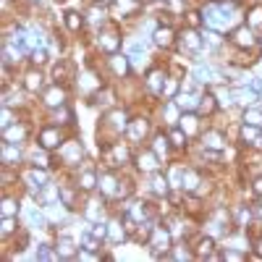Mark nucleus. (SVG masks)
Masks as SVG:
<instances>
[{
	"label": "nucleus",
	"mask_w": 262,
	"mask_h": 262,
	"mask_svg": "<svg viewBox=\"0 0 262 262\" xmlns=\"http://www.w3.org/2000/svg\"><path fill=\"white\" fill-rule=\"evenodd\" d=\"M228 40L234 42L236 48H246V50H249V48H254V42H257V40H254V37H252V29H246V26H241V29H234Z\"/></svg>",
	"instance_id": "f257e3e1"
},
{
	"label": "nucleus",
	"mask_w": 262,
	"mask_h": 262,
	"mask_svg": "<svg viewBox=\"0 0 262 262\" xmlns=\"http://www.w3.org/2000/svg\"><path fill=\"white\" fill-rule=\"evenodd\" d=\"M40 144H42L45 150L58 147V144H60V134H58V129H52V126L42 129V134H40Z\"/></svg>",
	"instance_id": "f03ea898"
},
{
	"label": "nucleus",
	"mask_w": 262,
	"mask_h": 262,
	"mask_svg": "<svg viewBox=\"0 0 262 262\" xmlns=\"http://www.w3.org/2000/svg\"><path fill=\"white\" fill-rule=\"evenodd\" d=\"M202 139H205V142H202L205 150H223V147H226V139H223L220 131H207Z\"/></svg>",
	"instance_id": "7ed1b4c3"
},
{
	"label": "nucleus",
	"mask_w": 262,
	"mask_h": 262,
	"mask_svg": "<svg viewBox=\"0 0 262 262\" xmlns=\"http://www.w3.org/2000/svg\"><path fill=\"white\" fill-rule=\"evenodd\" d=\"M68 79H74V68H71V63L60 60L55 66V81H68Z\"/></svg>",
	"instance_id": "20e7f679"
},
{
	"label": "nucleus",
	"mask_w": 262,
	"mask_h": 262,
	"mask_svg": "<svg viewBox=\"0 0 262 262\" xmlns=\"http://www.w3.org/2000/svg\"><path fill=\"white\" fill-rule=\"evenodd\" d=\"M155 42L160 45V48H168V45L173 42V29H171V26L157 29V32H155Z\"/></svg>",
	"instance_id": "39448f33"
},
{
	"label": "nucleus",
	"mask_w": 262,
	"mask_h": 262,
	"mask_svg": "<svg viewBox=\"0 0 262 262\" xmlns=\"http://www.w3.org/2000/svg\"><path fill=\"white\" fill-rule=\"evenodd\" d=\"M202 42L205 40L197 32H191V29H189V32H183V45H186L189 50H199V48H202Z\"/></svg>",
	"instance_id": "423d86ee"
},
{
	"label": "nucleus",
	"mask_w": 262,
	"mask_h": 262,
	"mask_svg": "<svg viewBox=\"0 0 262 262\" xmlns=\"http://www.w3.org/2000/svg\"><path fill=\"white\" fill-rule=\"evenodd\" d=\"M100 45H103V48H105L107 52H113V50L121 45V37L115 34V32H107V34H103V40H100Z\"/></svg>",
	"instance_id": "0eeeda50"
},
{
	"label": "nucleus",
	"mask_w": 262,
	"mask_h": 262,
	"mask_svg": "<svg viewBox=\"0 0 262 262\" xmlns=\"http://www.w3.org/2000/svg\"><path fill=\"white\" fill-rule=\"evenodd\" d=\"M81 24H84L81 13H76V11H68V13H66V26L71 29V32H79Z\"/></svg>",
	"instance_id": "6e6552de"
},
{
	"label": "nucleus",
	"mask_w": 262,
	"mask_h": 262,
	"mask_svg": "<svg viewBox=\"0 0 262 262\" xmlns=\"http://www.w3.org/2000/svg\"><path fill=\"white\" fill-rule=\"evenodd\" d=\"M168 244H171V234L163 228H155V249H168Z\"/></svg>",
	"instance_id": "1a4fd4ad"
},
{
	"label": "nucleus",
	"mask_w": 262,
	"mask_h": 262,
	"mask_svg": "<svg viewBox=\"0 0 262 262\" xmlns=\"http://www.w3.org/2000/svg\"><path fill=\"white\" fill-rule=\"evenodd\" d=\"M168 142H171L173 147H183V144H186V131H183V129H171Z\"/></svg>",
	"instance_id": "9d476101"
},
{
	"label": "nucleus",
	"mask_w": 262,
	"mask_h": 262,
	"mask_svg": "<svg viewBox=\"0 0 262 262\" xmlns=\"http://www.w3.org/2000/svg\"><path fill=\"white\" fill-rule=\"evenodd\" d=\"M26 89L29 92H37V89H42V76H40V71H29L26 74Z\"/></svg>",
	"instance_id": "9b49d317"
},
{
	"label": "nucleus",
	"mask_w": 262,
	"mask_h": 262,
	"mask_svg": "<svg viewBox=\"0 0 262 262\" xmlns=\"http://www.w3.org/2000/svg\"><path fill=\"white\" fill-rule=\"evenodd\" d=\"M241 139L244 142H254V139H260V126H254V123H249V126H244L241 129Z\"/></svg>",
	"instance_id": "f8f14e48"
},
{
	"label": "nucleus",
	"mask_w": 262,
	"mask_h": 262,
	"mask_svg": "<svg viewBox=\"0 0 262 262\" xmlns=\"http://www.w3.org/2000/svg\"><path fill=\"white\" fill-rule=\"evenodd\" d=\"M45 103H48L50 107H60V105H63V92H60V89H50L48 92V95H45Z\"/></svg>",
	"instance_id": "ddd939ff"
},
{
	"label": "nucleus",
	"mask_w": 262,
	"mask_h": 262,
	"mask_svg": "<svg viewBox=\"0 0 262 262\" xmlns=\"http://www.w3.org/2000/svg\"><path fill=\"white\" fill-rule=\"evenodd\" d=\"M199 100H202V103H199V110H202V113H212L215 107H218V103H215V97L210 95V92H207V95H202Z\"/></svg>",
	"instance_id": "4468645a"
},
{
	"label": "nucleus",
	"mask_w": 262,
	"mask_h": 262,
	"mask_svg": "<svg viewBox=\"0 0 262 262\" xmlns=\"http://www.w3.org/2000/svg\"><path fill=\"white\" fill-rule=\"evenodd\" d=\"M212 249H215L212 238H202V241H199V249H197V257H212Z\"/></svg>",
	"instance_id": "2eb2a0df"
},
{
	"label": "nucleus",
	"mask_w": 262,
	"mask_h": 262,
	"mask_svg": "<svg viewBox=\"0 0 262 262\" xmlns=\"http://www.w3.org/2000/svg\"><path fill=\"white\" fill-rule=\"evenodd\" d=\"M66 155H68V160H76V157H81V144L79 142H71V144H66Z\"/></svg>",
	"instance_id": "dca6fc26"
},
{
	"label": "nucleus",
	"mask_w": 262,
	"mask_h": 262,
	"mask_svg": "<svg viewBox=\"0 0 262 262\" xmlns=\"http://www.w3.org/2000/svg\"><path fill=\"white\" fill-rule=\"evenodd\" d=\"M113 68H115V74H129V63H126V58H121V55H113Z\"/></svg>",
	"instance_id": "f3484780"
},
{
	"label": "nucleus",
	"mask_w": 262,
	"mask_h": 262,
	"mask_svg": "<svg viewBox=\"0 0 262 262\" xmlns=\"http://www.w3.org/2000/svg\"><path fill=\"white\" fill-rule=\"evenodd\" d=\"M152 189H155L157 194H168V181H165V176H155V181H152Z\"/></svg>",
	"instance_id": "a211bd4d"
},
{
	"label": "nucleus",
	"mask_w": 262,
	"mask_h": 262,
	"mask_svg": "<svg viewBox=\"0 0 262 262\" xmlns=\"http://www.w3.org/2000/svg\"><path fill=\"white\" fill-rule=\"evenodd\" d=\"M244 121L246 123H254V126H262V113L260 110H246L244 113Z\"/></svg>",
	"instance_id": "6ab92c4d"
},
{
	"label": "nucleus",
	"mask_w": 262,
	"mask_h": 262,
	"mask_svg": "<svg viewBox=\"0 0 262 262\" xmlns=\"http://www.w3.org/2000/svg\"><path fill=\"white\" fill-rule=\"evenodd\" d=\"M16 210H19V205L13 202V199H5V202H3V218H13Z\"/></svg>",
	"instance_id": "aec40b11"
},
{
	"label": "nucleus",
	"mask_w": 262,
	"mask_h": 262,
	"mask_svg": "<svg viewBox=\"0 0 262 262\" xmlns=\"http://www.w3.org/2000/svg\"><path fill=\"white\" fill-rule=\"evenodd\" d=\"M144 131H147V123H144V121H134V123H131V134H134V136H144Z\"/></svg>",
	"instance_id": "412c9836"
},
{
	"label": "nucleus",
	"mask_w": 262,
	"mask_h": 262,
	"mask_svg": "<svg viewBox=\"0 0 262 262\" xmlns=\"http://www.w3.org/2000/svg\"><path fill=\"white\" fill-rule=\"evenodd\" d=\"M249 24H252V26H260V24H262V8H252V13H249Z\"/></svg>",
	"instance_id": "4be33fe9"
},
{
	"label": "nucleus",
	"mask_w": 262,
	"mask_h": 262,
	"mask_svg": "<svg viewBox=\"0 0 262 262\" xmlns=\"http://www.w3.org/2000/svg\"><path fill=\"white\" fill-rule=\"evenodd\" d=\"M107 231H110L113 241H121V238H123V228H118V223H110V228H107Z\"/></svg>",
	"instance_id": "5701e85b"
},
{
	"label": "nucleus",
	"mask_w": 262,
	"mask_h": 262,
	"mask_svg": "<svg viewBox=\"0 0 262 262\" xmlns=\"http://www.w3.org/2000/svg\"><path fill=\"white\" fill-rule=\"evenodd\" d=\"M183 123H181V126H186L189 131H194L197 129V118H194V115H183V118H181Z\"/></svg>",
	"instance_id": "b1692460"
},
{
	"label": "nucleus",
	"mask_w": 262,
	"mask_h": 262,
	"mask_svg": "<svg viewBox=\"0 0 262 262\" xmlns=\"http://www.w3.org/2000/svg\"><path fill=\"white\" fill-rule=\"evenodd\" d=\"M92 186H95V176H92V173H84V176H81V189H92Z\"/></svg>",
	"instance_id": "393cba45"
},
{
	"label": "nucleus",
	"mask_w": 262,
	"mask_h": 262,
	"mask_svg": "<svg viewBox=\"0 0 262 262\" xmlns=\"http://www.w3.org/2000/svg\"><path fill=\"white\" fill-rule=\"evenodd\" d=\"M52 257H58V254H52L50 246H42V249L37 252V260H52Z\"/></svg>",
	"instance_id": "a878e982"
},
{
	"label": "nucleus",
	"mask_w": 262,
	"mask_h": 262,
	"mask_svg": "<svg viewBox=\"0 0 262 262\" xmlns=\"http://www.w3.org/2000/svg\"><path fill=\"white\" fill-rule=\"evenodd\" d=\"M220 257H223V260H244V254H241V252H234V249H226Z\"/></svg>",
	"instance_id": "bb28decb"
},
{
	"label": "nucleus",
	"mask_w": 262,
	"mask_h": 262,
	"mask_svg": "<svg viewBox=\"0 0 262 262\" xmlns=\"http://www.w3.org/2000/svg\"><path fill=\"white\" fill-rule=\"evenodd\" d=\"M186 16H189L186 21H189V24H191V26H199V24H202V21H205V16H202V19H199V13H197V11H191V13H186Z\"/></svg>",
	"instance_id": "cd10ccee"
},
{
	"label": "nucleus",
	"mask_w": 262,
	"mask_h": 262,
	"mask_svg": "<svg viewBox=\"0 0 262 262\" xmlns=\"http://www.w3.org/2000/svg\"><path fill=\"white\" fill-rule=\"evenodd\" d=\"M13 226H16V220H13V218H3V234H5V236L13 231Z\"/></svg>",
	"instance_id": "c85d7f7f"
},
{
	"label": "nucleus",
	"mask_w": 262,
	"mask_h": 262,
	"mask_svg": "<svg viewBox=\"0 0 262 262\" xmlns=\"http://www.w3.org/2000/svg\"><path fill=\"white\" fill-rule=\"evenodd\" d=\"M32 60H34V63H40V66H42L45 60H48V55H45V50H34V52H32Z\"/></svg>",
	"instance_id": "c756f323"
},
{
	"label": "nucleus",
	"mask_w": 262,
	"mask_h": 262,
	"mask_svg": "<svg viewBox=\"0 0 262 262\" xmlns=\"http://www.w3.org/2000/svg\"><path fill=\"white\" fill-rule=\"evenodd\" d=\"M168 139H163V136H157V144H155V150H157V155H160V152H163V155H165V150H168V144H165Z\"/></svg>",
	"instance_id": "7c9ffc66"
},
{
	"label": "nucleus",
	"mask_w": 262,
	"mask_h": 262,
	"mask_svg": "<svg viewBox=\"0 0 262 262\" xmlns=\"http://www.w3.org/2000/svg\"><path fill=\"white\" fill-rule=\"evenodd\" d=\"M173 92H176V81L171 79V81H168V84H165V97H171V95H173Z\"/></svg>",
	"instance_id": "2f4dec72"
},
{
	"label": "nucleus",
	"mask_w": 262,
	"mask_h": 262,
	"mask_svg": "<svg viewBox=\"0 0 262 262\" xmlns=\"http://www.w3.org/2000/svg\"><path fill=\"white\" fill-rule=\"evenodd\" d=\"M252 189H254V194H257V197H262V176H260L257 181H254V186H252Z\"/></svg>",
	"instance_id": "473e14b6"
},
{
	"label": "nucleus",
	"mask_w": 262,
	"mask_h": 262,
	"mask_svg": "<svg viewBox=\"0 0 262 262\" xmlns=\"http://www.w3.org/2000/svg\"><path fill=\"white\" fill-rule=\"evenodd\" d=\"M254 212H257L260 218H262V202H260V205H254Z\"/></svg>",
	"instance_id": "72a5a7b5"
},
{
	"label": "nucleus",
	"mask_w": 262,
	"mask_h": 262,
	"mask_svg": "<svg viewBox=\"0 0 262 262\" xmlns=\"http://www.w3.org/2000/svg\"><path fill=\"white\" fill-rule=\"evenodd\" d=\"M260 48H262V40H260Z\"/></svg>",
	"instance_id": "f704fd0d"
}]
</instances>
